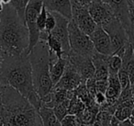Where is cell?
Wrapping results in <instances>:
<instances>
[{"instance_id": "obj_15", "label": "cell", "mask_w": 134, "mask_h": 126, "mask_svg": "<svg viewBox=\"0 0 134 126\" xmlns=\"http://www.w3.org/2000/svg\"><path fill=\"white\" fill-rule=\"evenodd\" d=\"M42 4L49 12H54L72 19L71 0H42Z\"/></svg>"}, {"instance_id": "obj_13", "label": "cell", "mask_w": 134, "mask_h": 126, "mask_svg": "<svg viewBox=\"0 0 134 126\" xmlns=\"http://www.w3.org/2000/svg\"><path fill=\"white\" fill-rule=\"evenodd\" d=\"M89 38L93 43L94 48L97 52L108 56L113 54L110 38L101 26L97 25L96 30L89 35Z\"/></svg>"}, {"instance_id": "obj_1", "label": "cell", "mask_w": 134, "mask_h": 126, "mask_svg": "<svg viewBox=\"0 0 134 126\" xmlns=\"http://www.w3.org/2000/svg\"><path fill=\"white\" fill-rule=\"evenodd\" d=\"M0 81L20 93L37 111L41 107V98L34 88L29 54L20 56L7 55L1 68Z\"/></svg>"}, {"instance_id": "obj_43", "label": "cell", "mask_w": 134, "mask_h": 126, "mask_svg": "<svg viewBox=\"0 0 134 126\" xmlns=\"http://www.w3.org/2000/svg\"><path fill=\"white\" fill-rule=\"evenodd\" d=\"M130 120H131V122L134 124V109H133V112H132L131 117H130Z\"/></svg>"}, {"instance_id": "obj_7", "label": "cell", "mask_w": 134, "mask_h": 126, "mask_svg": "<svg viewBox=\"0 0 134 126\" xmlns=\"http://www.w3.org/2000/svg\"><path fill=\"white\" fill-rule=\"evenodd\" d=\"M102 28L106 30L110 38L113 54L130 43L128 32L117 18L105 24Z\"/></svg>"}, {"instance_id": "obj_19", "label": "cell", "mask_w": 134, "mask_h": 126, "mask_svg": "<svg viewBox=\"0 0 134 126\" xmlns=\"http://www.w3.org/2000/svg\"><path fill=\"white\" fill-rule=\"evenodd\" d=\"M134 109V100L119 103L116 107V111L113 116L119 122H123L130 119Z\"/></svg>"}, {"instance_id": "obj_46", "label": "cell", "mask_w": 134, "mask_h": 126, "mask_svg": "<svg viewBox=\"0 0 134 126\" xmlns=\"http://www.w3.org/2000/svg\"><path fill=\"white\" fill-rule=\"evenodd\" d=\"M79 126H90V125H87V124H82V123H80V125Z\"/></svg>"}, {"instance_id": "obj_18", "label": "cell", "mask_w": 134, "mask_h": 126, "mask_svg": "<svg viewBox=\"0 0 134 126\" xmlns=\"http://www.w3.org/2000/svg\"><path fill=\"white\" fill-rule=\"evenodd\" d=\"M108 55H103L96 52L92 56L94 66H95V76L94 78L96 80H103L108 79L109 73H108Z\"/></svg>"}, {"instance_id": "obj_30", "label": "cell", "mask_w": 134, "mask_h": 126, "mask_svg": "<svg viewBox=\"0 0 134 126\" xmlns=\"http://www.w3.org/2000/svg\"><path fill=\"white\" fill-rule=\"evenodd\" d=\"M47 15H48V10L45 8V7L42 5V8L40 12L39 16H38V20H37V26L39 28L40 32H43L45 29V23H46Z\"/></svg>"}, {"instance_id": "obj_6", "label": "cell", "mask_w": 134, "mask_h": 126, "mask_svg": "<svg viewBox=\"0 0 134 126\" xmlns=\"http://www.w3.org/2000/svg\"><path fill=\"white\" fill-rule=\"evenodd\" d=\"M42 5V0H30L25 8V23L30 36L29 54L40 41L41 32L37 26V20Z\"/></svg>"}, {"instance_id": "obj_9", "label": "cell", "mask_w": 134, "mask_h": 126, "mask_svg": "<svg viewBox=\"0 0 134 126\" xmlns=\"http://www.w3.org/2000/svg\"><path fill=\"white\" fill-rule=\"evenodd\" d=\"M113 11L114 15L120 21L126 32L131 29V6L130 0H103Z\"/></svg>"}, {"instance_id": "obj_44", "label": "cell", "mask_w": 134, "mask_h": 126, "mask_svg": "<svg viewBox=\"0 0 134 126\" xmlns=\"http://www.w3.org/2000/svg\"><path fill=\"white\" fill-rule=\"evenodd\" d=\"M29 1H30V0H24V4H25V6H27V4L29 3Z\"/></svg>"}, {"instance_id": "obj_25", "label": "cell", "mask_w": 134, "mask_h": 126, "mask_svg": "<svg viewBox=\"0 0 134 126\" xmlns=\"http://www.w3.org/2000/svg\"><path fill=\"white\" fill-rule=\"evenodd\" d=\"M113 115L105 111H100L97 115L96 120L90 126H109Z\"/></svg>"}, {"instance_id": "obj_4", "label": "cell", "mask_w": 134, "mask_h": 126, "mask_svg": "<svg viewBox=\"0 0 134 126\" xmlns=\"http://www.w3.org/2000/svg\"><path fill=\"white\" fill-rule=\"evenodd\" d=\"M29 58L31 65L34 88L42 99L53 88L50 76V54L47 41L40 40L29 54Z\"/></svg>"}, {"instance_id": "obj_34", "label": "cell", "mask_w": 134, "mask_h": 126, "mask_svg": "<svg viewBox=\"0 0 134 126\" xmlns=\"http://www.w3.org/2000/svg\"><path fill=\"white\" fill-rule=\"evenodd\" d=\"M94 99H95V102L99 106V107H102L105 104L107 103V98H106V95L103 94V93L100 92H97L96 96L94 97Z\"/></svg>"}, {"instance_id": "obj_24", "label": "cell", "mask_w": 134, "mask_h": 126, "mask_svg": "<svg viewBox=\"0 0 134 126\" xmlns=\"http://www.w3.org/2000/svg\"><path fill=\"white\" fill-rule=\"evenodd\" d=\"M108 67L109 75H118L122 67V59L117 54H112L108 57Z\"/></svg>"}, {"instance_id": "obj_33", "label": "cell", "mask_w": 134, "mask_h": 126, "mask_svg": "<svg viewBox=\"0 0 134 126\" xmlns=\"http://www.w3.org/2000/svg\"><path fill=\"white\" fill-rule=\"evenodd\" d=\"M86 87L87 88V90L89 91V93L93 97L96 96L97 94V87H96V79L95 78H90V79L86 80Z\"/></svg>"}, {"instance_id": "obj_39", "label": "cell", "mask_w": 134, "mask_h": 126, "mask_svg": "<svg viewBox=\"0 0 134 126\" xmlns=\"http://www.w3.org/2000/svg\"><path fill=\"white\" fill-rule=\"evenodd\" d=\"M131 6V27H134V0H130Z\"/></svg>"}, {"instance_id": "obj_41", "label": "cell", "mask_w": 134, "mask_h": 126, "mask_svg": "<svg viewBox=\"0 0 134 126\" xmlns=\"http://www.w3.org/2000/svg\"><path fill=\"white\" fill-rule=\"evenodd\" d=\"M1 1H2V3L4 5H9L12 0H1Z\"/></svg>"}, {"instance_id": "obj_40", "label": "cell", "mask_w": 134, "mask_h": 126, "mask_svg": "<svg viewBox=\"0 0 134 126\" xmlns=\"http://www.w3.org/2000/svg\"><path fill=\"white\" fill-rule=\"evenodd\" d=\"M119 120H118L115 117H112L111 119V122L109 123V126H119Z\"/></svg>"}, {"instance_id": "obj_11", "label": "cell", "mask_w": 134, "mask_h": 126, "mask_svg": "<svg viewBox=\"0 0 134 126\" xmlns=\"http://www.w3.org/2000/svg\"><path fill=\"white\" fill-rule=\"evenodd\" d=\"M56 19V25L53 30L51 32L50 35L60 41L63 47L64 56H67L70 52V44H69V36H68V23L69 19H67L63 16L58 13H54Z\"/></svg>"}, {"instance_id": "obj_45", "label": "cell", "mask_w": 134, "mask_h": 126, "mask_svg": "<svg viewBox=\"0 0 134 126\" xmlns=\"http://www.w3.org/2000/svg\"><path fill=\"white\" fill-rule=\"evenodd\" d=\"M131 88H132V93H133V96H134V84L131 86Z\"/></svg>"}, {"instance_id": "obj_12", "label": "cell", "mask_w": 134, "mask_h": 126, "mask_svg": "<svg viewBox=\"0 0 134 126\" xmlns=\"http://www.w3.org/2000/svg\"><path fill=\"white\" fill-rule=\"evenodd\" d=\"M88 11L97 25L101 27L116 18L111 8L103 0H95L92 2L88 6Z\"/></svg>"}, {"instance_id": "obj_36", "label": "cell", "mask_w": 134, "mask_h": 126, "mask_svg": "<svg viewBox=\"0 0 134 126\" xmlns=\"http://www.w3.org/2000/svg\"><path fill=\"white\" fill-rule=\"evenodd\" d=\"M77 3L81 5V6H84V7H88L92 2H94L95 0H75Z\"/></svg>"}, {"instance_id": "obj_47", "label": "cell", "mask_w": 134, "mask_h": 126, "mask_svg": "<svg viewBox=\"0 0 134 126\" xmlns=\"http://www.w3.org/2000/svg\"><path fill=\"white\" fill-rule=\"evenodd\" d=\"M36 126H42V122H41V123H39V124H37Z\"/></svg>"}, {"instance_id": "obj_16", "label": "cell", "mask_w": 134, "mask_h": 126, "mask_svg": "<svg viewBox=\"0 0 134 126\" xmlns=\"http://www.w3.org/2000/svg\"><path fill=\"white\" fill-rule=\"evenodd\" d=\"M50 54V52H49ZM67 56L57 58L54 54H50V76L53 87L59 82L66 68Z\"/></svg>"}, {"instance_id": "obj_37", "label": "cell", "mask_w": 134, "mask_h": 126, "mask_svg": "<svg viewBox=\"0 0 134 126\" xmlns=\"http://www.w3.org/2000/svg\"><path fill=\"white\" fill-rule=\"evenodd\" d=\"M5 57H6V54H5L3 49L0 46V73H1V68H2V65H3V62H4Z\"/></svg>"}, {"instance_id": "obj_29", "label": "cell", "mask_w": 134, "mask_h": 126, "mask_svg": "<svg viewBox=\"0 0 134 126\" xmlns=\"http://www.w3.org/2000/svg\"><path fill=\"white\" fill-rule=\"evenodd\" d=\"M56 25V19L55 16L52 12H49L48 11V15H47V19H46V23H45V29L43 32L45 33H47L48 35H50L51 32L54 29Z\"/></svg>"}, {"instance_id": "obj_21", "label": "cell", "mask_w": 134, "mask_h": 126, "mask_svg": "<svg viewBox=\"0 0 134 126\" xmlns=\"http://www.w3.org/2000/svg\"><path fill=\"white\" fill-rule=\"evenodd\" d=\"M99 111H100V107L99 106H96V107L93 108H86L85 111L77 117V119H78L80 123L92 125L96 120L97 115Z\"/></svg>"}, {"instance_id": "obj_32", "label": "cell", "mask_w": 134, "mask_h": 126, "mask_svg": "<svg viewBox=\"0 0 134 126\" xmlns=\"http://www.w3.org/2000/svg\"><path fill=\"white\" fill-rule=\"evenodd\" d=\"M96 87H97V92L105 94L108 87V78L103 80H96Z\"/></svg>"}, {"instance_id": "obj_23", "label": "cell", "mask_w": 134, "mask_h": 126, "mask_svg": "<svg viewBox=\"0 0 134 126\" xmlns=\"http://www.w3.org/2000/svg\"><path fill=\"white\" fill-rule=\"evenodd\" d=\"M86 109L85 104L77 98L74 93V96L72 97V98L70 99L69 103V109H68V114L75 115V116L78 117L83 111Z\"/></svg>"}, {"instance_id": "obj_42", "label": "cell", "mask_w": 134, "mask_h": 126, "mask_svg": "<svg viewBox=\"0 0 134 126\" xmlns=\"http://www.w3.org/2000/svg\"><path fill=\"white\" fill-rule=\"evenodd\" d=\"M0 126H4V120H3V118L0 114Z\"/></svg>"}, {"instance_id": "obj_22", "label": "cell", "mask_w": 134, "mask_h": 126, "mask_svg": "<svg viewBox=\"0 0 134 126\" xmlns=\"http://www.w3.org/2000/svg\"><path fill=\"white\" fill-rule=\"evenodd\" d=\"M47 44H48L49 52L52 54H54L57 58H62L64 56V52H63V47L60 41L53 38L52 36L49 35L47 38Z\"/></svg>"}, {"instance_id": "obj_10", "label": "cell", "mask_w": 134, "mask_h": 126, "mask_svg": "<svg viewBox=\"0 0 134 126\" xmlns=\"http://www.w3.org/2000/svg\"><path fill=\"white\" fill-rule=\"evenodd\" d=\"M69 63L75 68L80 76L82 77L83 82L86 83V80L93 78L95 76V66H94L92 57L86 55L69 52L67 55Z\"/></svg>"}, {"instance_id": "obj_3", "label": "cell", "mask_w": 134, "mask_h": 126, "mask_svg": "<svg viewBox=\"0 0 134 126\" xmlns=\"http://www.w3.org/2000/svg\"><path fill=\"white\" fill-rule=\"evenodd\" d=\"M0 46L6 56L29 54L28 28L10 4L5 5L0 13Z\"/></svg>"}, {"instance_id": "obj_2", "label": "cell", "mask_w": 134, "mask_h": 126, "mask_svg": "<svg viewBox=\"0 0 134 126\" xmlns=\"http://www.w3.org/2000/svg\"><path fill=\"white\" fill-rule=\"evenodd\" d=\"M0 114L4 126H36L41 120L38 111L26 98L0 81Z\"/></svg>"}, {"instance_id": "obj_31", "label": "cell", "mask_w": 134, "mask_h": 126, "mask_svg": "<svg viewBox=\"0 0 134 126\" xmlns=\"http://www.w3.org/2000/svg\"><path fill=\"white\" fill-rule=\"evenodd\" d=\"M62 126H79L80 122H79L78 119L75 115L67 114L63 120H61Z\"/></svg>"}, {"instance_id": "obj_38", "label": "cell", "mask_w": 134, "mask_h": 126, "mask_svg": "<svg viewBox=\"0 0 134 126\" xmlns=\"http://www.w3.org/2000/svg\"><path fill=\"white\" fill-rule=\"evenodd\" d=\"M119 126H134V124L131 122L130 119H129V120H123V122H119Z\"/></svg>"}, {"instance_id": "obj_5", "label": "cell", "mask_w": 134, "mask_h": 126, "mask_svg": "<svg viewBox=\"0 0 134 126\" xmlns=\"http://www.w3.org/2000/svg\"><path fill=\"white\" fill-rule=\"evenodd\" d=\"M68 36L70 52L90 57L94 55L96 51L89 36L84 33L72 19L68 23Z\"/></svg>"}, {"instance_id": "obj_14", "label": "cell", "mask_w": 134, "mask_h": 126, "mask_svg": "<svg viewBox=\"0 0 134 126\" xmlns=\"http://www.w3.org/2000/svg\"><path fill=\"white\" fill-rule=\"evenodd\" d=\"M67 60H68V58H67ZM82 83H85V82H83L80 75L75 70V67L69 63V61H67L66 68H65L63 76L53 87L54 88L64 89V90L68 91H74Z\"/></svg>"}, {"instance_id": "obj_8", "label": "cell", "mask_w": 134, "mask_h": 126, "mask_svg": "<svg viewBox=\"0 0 134 126\" xmlns=\"http://www.w3.org/2000/svg\"><path fill=\"white\" fill-rule=\"evenodd\" d=\"M72 20L84 33L89 36L97 28V23L92 19L88 11V7L81 6L75 0H71Z\"/></svg>"}, {"instance_id": "obj_17", "label": "cell", "mask_w": 134, "mask_h": 126, "mask_svg": "<svg viewBox=\"0 0 134 126\" xmlns=\"http://www.w3.org/2000/svg\"><path fill=\"white\" fill-rule=\"evenodd\" d=\"M121 87L119 84L118 75H109L108 76V87L106 93H105L107 98V104L109 106H114L116 109V102L119 99Z\"/></svg>"}, {"instance_id": "obj_26", "label": "cell", "mask_w": 134, "mask_h": 126, "mask_svg": "<svg viewBox=\"0 0 134 126\" xmlns=\"http://www.w3.org/2000/svg\"><path fill=\"white\" fill-rule=\"evenodd\" d=\"M69 103H70V99H66L63 102H62V103L58 104L57 106H55V107L52 109L54 114H55V116L57 117V119L60 122L68 114Z\"/></svg>"}, {"instance_id": "obj_35", "label": "cell", "mask_w": 134, "mask_h": 126, "mask_svg": "<svg viewBox=\"0 0 134 126\" xmlns=\"http://www.w3.org/2000/svg\"><path fill=\"white\" fill-rule=\"evenodd\" d=\"M129 40H130V46H131L132 50H133V54H134V27H131L130 32H129Z\"/></svg>"}, {"instance_id": "obj_28", "label": "cell", "mask_w": 134, "mask_h": 126, "mask_svg": "<svg viewBox=\"0 0 134 126\" xmlns=\"http://www.w3.org/2000/svg\"><path fill=\"white\" fill-rule=\"evenodd\" d=\"M118 77H119V84H120L121 90L127 88V87H131V83H130L128 73H127V71L125 70V69H123L122 67H121V69L119 71V73H118Z\"/></svg>"}, {"instance_id": "obj_20", "label": "cell", "mask_w": 134, "mask_h": 126, "mask_svg": "<svg viewBox=\"0 0 134 126\" xmlns=\"http://www.w3.org/2000/svg\"><path fill=\"white\" fill-rule=\"evenodd\" d=\"M38 113L42 122V126H62L61 122L57 119L51 108L41 106L38 111Z\"/></svg>"}, {"instance_id": "obj_27", "label": "cell", "mask_w": 134, "mask_h": 126, "mask_svg": "<svg viewBox=\"0 0 134 126\" xmlns=\"http://www.w3.org/2000/svg\"><path fill=\"white\" fill-rule=\"evenodd\" d=\"M10 5L17 11L18 15L19 16L21 20L25 23V8H26V6L24 4V0H12Z\"/></svg>"}]
</instances>
